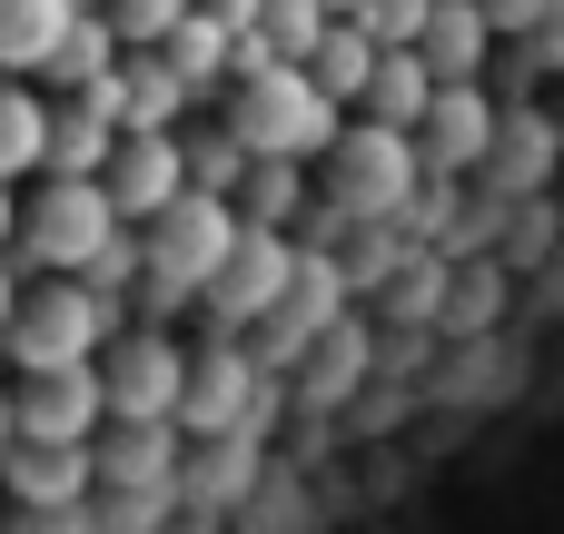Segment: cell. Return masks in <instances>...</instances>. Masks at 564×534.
Segmentation results:
<instances>
[{
  "instance_id": "8992f818",
  "label": "cell",
  "mask_w": 564,
  "mask_h": 534,
  "mask_svg": "<svg viewBox=\"0 0 564 534\" xmlns=\"http://www.w3.org/2000/svg\"><path fill=\"white\" fill-rule=\"evenodd\" d=\"M178 426H188V446H198V436H258V426H268V367H258V347H238V337L218 327V337L188 357Z\"/></svg>"
},
{
  "instance_id": "603a6c76",
  "label": "cell",
  "mask_w": 564,
  "mask_h": 534,
  "mask_svg": "<svg viewBox=\"0 0 564 534\" xmlns=\"http://www.w3.org/2000/svg\"><path fill=\"white\" fill-rule=\"evenodd\" d=\"M377 59H387V40H377L367 20H337V30L317 40V59H307V69H317V79L357 109V99H367V79H377Z\"/></svg>"
},
{
  "instance_id": "5bb4252c",
  "label": "cell",
  "mask_w": 564,
  "mask_h": 534,
  "mask_svg": "<svg viewBox=\"0 0 564 534\" xmlns=\"http://www.w3.org/2000/svg\"><path fill=\"white\" fill-rule=\"evenodd\" d=\"M555 149H564V129L555 119H535V109H506V129H496V149H486V188L496 198H535L545 188V168H555Z\"/></svg>"
},
{
  "instance_id": "4fadbf2b",
  "label": "cell",
  "mask_w": 564,
  "mask_h": 534,
  "mask_svg": "<svg viewBox=\"0 0 564 534\" xmlns=\"http://www.w3.org/2000/svg\"><path fill=\"white\" fill-rule=\"evenodd\" d=\"M99 99H109V119H119V129H178V109H188L198 89L178 79V59H169V50H129V59L99 79Z\"/></svg>"
},
{
  "instance_id": "5b68a950",
  "label": "cell",
  "mask_w": 564,
  "mask_h": 534,
  "mask_svg": "<svg viewBox=\"0 0 564 534\" xmlns=\"http://www.w3.org/2000/svg\"><path fill=\"white\" fill-rule=\"evenodd\" d=\"M139 238H149V268H159L169 287L208 297V277H218V268H228V248L248 238V208H238L228 188H178Z\"/></svg>"
},
{
  "instance_id": "836d02e7",
  "label": "cell",
  "mask_w": 564,
  "mask_h": 534,
  "mask_svg": "<svg viewBox=\"0 0 564 534\" xmlns=\"http://www.w3.org/2000/svg\"><path fill=\"white\" fill-rule=\"evenodd\" d=\"M327 10H337V20H357V10H367V0H327Z\"/></svg>"
},
{
  "instance_id": "7c38bea8",
  "label": "cell",
  "mask_w": 564,
  "mask_h": 534,
  "mask_svg": "<svg viewBox=\"0 0 564 534\" xmlns=\"http://www.w3.org/2000/svg\"><path fill=\"white\" fill-rule=\"evenodd\" d=\"M0 495H10V505H89V495H99V446L20 436V446L0 456Z\"/></svg>"
},
{
  "instance_id": "7402d4cb",
  "label": "cell",
  "mask_w": 564,
  "mask_h": 534,
  "mask_svg": "<svg viewBox=\"0 0 564 534\" xmlns=\"http://www.w3.org/2000/svg\"><path fill=\"white\" fill-rule=\"evenodd\" d=\"M426 99H436V69H426V50H387V59H377V79H367V99H357V119L416 129V119H426Z\"/></svg>"
},
{
  "instance_id": "3957f363",
  "label": "cell",
  "mask_w": 564,
  "mask_h": 534,
  "mask_svg": "<svg viewBox=\"0 0 564 534\" xmlns=\"http://www.w3.org/2000/svg\"><path fill=\"white\" fill-rule=\"evenodd\" d=\"M416 188H426V149H416V129L347 119V139L327 149V208H337V218H406Z\"/></svg>"
},
{
  "instance_id": "e575fe53",
  "label": "cell",
  "mask_w": 564,
  "mask_h": 534,
  "mask_svg": "<svg viewBox=\"0 0 564 534\" xmlns=\"http://www.w3.org/2000/svg\"><path fill=\"white\" fill-rule=\"evenodd\" d=\"M89 10H109V0H89Z\"/></svg>"
},
{
  "instance_id": "2e32d148",
  "label": "cell",
  "mask_w": 564,
  "mask_h": 534,
  "mask_svg": "<svg viewBox=\"0 0 564 534\" xmlns=\"http://www.w3.org/2000/svg\"><path fill=\"white\" fill-rule=\"evenodd\" d=\"M496 40H506V30H496V10H486V0H436V20H426V40H416V50H426V69H436V79H486Z\"/></svg>"
},
{
  "instance_id": "52a82bcc",
  "label": "cell",
  "mask_w": 564,
  "mask_h": 534,
  "mask_svg": "<svg viewBox=\"0 0 564 534\" xmlns=\"http://www.w3.org/2000/svg\"><path fill=\"white\" fill-rule=\"evenodd\" d=\"M297 258H307V248H297L288 228H258V218H248V238L228 248V268H218V277H208V297H198V307H208V327L258 337V327L278 317V297L297 287Z\"/></svg>"
},
{
  "instance_id": "484cf974",
  "label": "cell",
  "mask_w": 564,
  "mask_h": 534,
  "mask_svg": "<svg viewBox=\"0 0 564 534\" xmlns=\"http://www.w3.org/2000/svg\"><path fill=\"white\" fill-rule=\"evenodd\" d=\"M357 20H367L387 50H416V40H426V20H436V0H367Z\"/></svg>"
},
{
  "instance_id": "83f0119b",
  "label": "cell",
  "mask_w": 564,
  "mask_h": 534,
  "mask_svg": "<svg viewBox=\"0 0 564 534\" xmlns=\"http://www.w3.org/2000/svg\"><path fill=\"white\" fill-rule=\"evenodd\" d=\"M486 10H496V30H506V40H535V20H545L555 0H486Z\"/></svg>"
},
{
  "instance_id": "9c48e42d",
  "label": "cell",
  "mask_w": 564,
  "mask_h": 534,
  "mask_svg": "<svg viewBox=\"0 0 564 534\" xmlns=\"http://www.w3.org/2000/svg\"><path fill=\"white\" fill-rule=\"evenodd\" d=\"M506 109L486 99V79H436L426 119H416V149H426V178H476L486 149H496Z\"/></svg>"
},
{
  "instance_id": "8fae6325",
  "label": "cell",
  "mask_w": 564,
  "mask_h": 534,
  "mask_svg": "<svg viewBox=\"0 0 564 534\" xmlns=\"http://www.w3.org/2000/svg\"><path fill=\"white\" fill-rule=\"evenodd\" d=\"M99 178H109V198H119V218H129V228H149L178 188H198V178H188V139H178V129H129V139L109 149V168H99Z\"/></svg>"
},
{
  "instance_id": "4316f807",
  "label": "cell",
  "mask_w": 564,
  "mask_h": 534,
  "mask_svg": "<svg viewBox=\"0 0 564 534\" xmlns=\"http://www.w3.org/2000/svg\"><path fill=\"white\" fill-rule=\"evenodd\" d=\"M10 534H99L89 505H10Z\"/></svg>"
},
{
  "instance_id": "d6a6232c",
  "label": "cell",
  "mask_w": 564,
  "mask_h": 534,
  "mask_svg": "<svg viewBox=\"0 0 564 534\" xmlns=\"http://www.w3.org/2000/svg\"><path fill=\"white\" fill-rule=\"evenodd\" d=\"M10 446H20V396L0 386V456H10Z\"/></svg>"
},
{
  "instance_id": "ffe728a7",
  "label": "cell",
  "mask_w": 564,
  "mask_h": 534,
  "mask_svg": "<svg viewBox=\"0 0 564 534\" xmlns=\"http://www.w3.org/2000/svg\"><path fill=\"white\" fill-rule=\"evenodd\" d=\"M79 10H89V0H0V69H10V79H40L50 50H59V30H69Z\"/></svg>"
},
{
  "instance_id": "d6986e66",
  "label": "cell",
  "mask_w": 564,
  "mask_h": 534,
  "mask_svg": "<svg viewBox=\"0 0 564 534\" xmlns=\"http://www.w3.org/2000/svg\"><path fill=\"white\" fill-rule=\"evenodd\" d=\"M50 109H59L50 89H30V79L0 69V178H10V188L50 168Z\"/></svg>"
},
{
  "instance_id": "ac0fdd59",
  "label": "cell",
  "mask_w": 564,
  "mask_h": 534,
  "mask_svg": "<svg viewBox=\"0 0 564 534\" xmlns=\"http://www.w3.org/2000/svg\"><path fill=\"white\" fill-rule=\"evenodd\" d=\"M119 139H129V129L109 119V99H99V89H69V99L50 109V168H79V178H99Z\"/></svg>"
},
{
  "instance_id": "7a4b0ae2",
  "label": "cell",
  "mask_w": 564,
  "mask_h": 534,
  "mask_svg": "<svg viewBox=\"0 0 564 534\" xmlns=\"http://www.w3.org/2000/svg\"><path fill=\"white\" fill-rule=\"evenodd\" d=\"M129 218H119V198H109V178H79V168H40V188L20 198V268H50V277H79L109 238H119Z\"/></svg>"
},
{
  "instance_id": "ba28073f",
  "label": "cell",
  "mask_w": 564,
  "mask_h": 534,
  "mask_svg": "<svg viewBox=\"0 0 564 534\" xmlns=\"http://www.w3.org/2000/svg\"><path fill=\"white\" fill-rule=\"evenodd\" d=\"M99 377H109V416H178L188 396V347L169 327H119L99 347Z\"/></svg>"
},
{
  "instance_id": "44dd1931",
  "label": "cell",
  "mask_w": 564,
  "mask_h": 534,
  "mask_svg": "<svg viewBox=\"0 0 564 534\" xmlns=\"http://www.w3.org/2000/svg\"><path fill=\"white\" fill-rule=\"evenodd\" d=\"M238 40H248V30H228L218 10H188V20H178L159 50L178 59V79H188L198 99H218V79H238Z\"/></svg>"
},
{
  "instance_id": "1f68e13d",
  "label": "cell",
  "mask_w": 564,
  "mask_h": 534,
  "mask_svg": "<svg viewBox=\"0 0 564 534\" xmlns=\"http://www.w3.org/2000/svg\"><path fill=\"white\" fill-rule=\"evenodd\" d=\"M20 248V198H10V178H0V258Z\"/></svg>"
},
{
  "instance_id": "d4e9b609",
  "label": "cell",
  "mask_w": 564,
  "mask_h": 534,
  "mask_svg": "<svg viewBox=\"0 0 564 534\" xmlns=\"http://www.w3.org/2000/svg\"><path fill=\"white\" fill-rule=\"evenodd\" d=\"M188 10H198V0H109V20H119V40H129V50H159Z\"/></svg>"
},
{
  "instance_id": "f1b7e54d",
  "label": "cell",
  "mask_w": 564,
  "mask_h": 534,
  "mask_svg": "<svg viewBox=\"0 0 564 534\" xmlns=\"http://www.w3.org/2000/svg\"><path fill=\"white\" fill-rule=\"evenodd\" d=\"M525 50H535V69H564V0L535 20V40H525Z\"/></svg>"
},
{
  "instance_id": "cb8c5ba5",
  "label": "cell",
  "mask_w": 564,
  "mask_h": 534,
  "mask_svg": "<svg viewBox=\"0 0 564 534\" xmlns=\"http://www.w3.org/2000/svg\"><path fill=\"white\" fill-rule=\"evenodd\" d=\"M297 198H307V159H258V168L238 178V208H248L258 228H288Z\"/></svg>"
},
{
  "instance_id": "30bf717a",
  "label": "cell",
  "mask_w": 564,
  "mask_h": 534,
  "mask_svg": "<svg viewBox=\"0 0 564 534\" xmlns=\"http://www.w3.org/2000/svg\"><path fill=\"white\" fill-rule=\"evenodd\" d=\"M10 396H20V436H50V446H99V426H109L99 357L89 367H30Z\"/></svg>"
},
{
  "instance_id": "9a60e30c",
  "label": "cell",
  "mask_w": 564,
  "mask_h": 534,
  "mask_svg": "<svg viewBox=\"0 0 564 534\" xmlns=\"http://www.w3.org/2000/svg\"><path fill=\"white\" fill-rule=\"evenodd\" d=\"M178 486H188V515H238L258 495V436H198Z\"/></svg>"
},
{
  "instance_id": "6da1fadb",
  "label": "cell",
  "mask_w": 564,
  "mask_h": 534,
  "mask_svg": "<svg viewBox=\"0 0 564 534\" xmlns=\"http://www.w3.org/2000/svg\"><path fill=\"white\" fill-rule=\"evenodd\" d=\"M347 99L307 69V59H268V69H248L238 89H228V129L258 149V159H327L337 139H347Z\"/></svg>"
},
{
  "instance_id": "277c9868",
  "label": "cell",
  "mask_w": 564,
  "mask_h": 534,
  "mask_svg": "<svg viewBox=\"0 0 564 534\" xmlns=\"http://www.w3.org/2000/svg\"><path fill=\"white\" fill-rule=\"evenodd\" d=\"M129 317L89 287V277H40V287H20V317H10V357H20V377L30 367H89L109 337H119Z\"/></svg>"
},
{
  "instance_id": "f546056e",
  "label": "cell",
  "mask_w": 564,
  "mask_h": 534,
  "mask_svg": "<svg viewBox=\"0 0 564 534\" xmlns=\"http://www.w3.org/2000/svg\"><path fill=\"white\" fill-rule=\"evenodd\" d=\"M198 10H218L228 30H258V10H268V0H198Z\"/></svg>"
},
{
  "instance_id": "4dcf8cb0",
  "label": "cell",
  "mask_w": 564,
  "mask_h": 534,
  "mask_svg": "<svg viewBox=\"0 0 564 534\" xmlns=\"http://www.w3.org/2000/svg\"><path fill=\"white\" fill-rule=\"evenodd\" d=\"M10 317H20V258H0V337H10Z\"/></svg>"
},
{
  "instance_id": "d590c367",
  "label": "cell",
  "mask_w": 564,
  "mask_h": 534,
  "mask_svg": "<svg viewBox=\"0 0 564 534\" xmlns=\"http://www.w3.org/2000/svg\"><path fill=\"white\" fill-rule=\"evenodd\" d=\"M0 534H10V515H0Z\"/></svg>"
},
{
  "instance_id": "e0dca14e",
  "label": "cell",
  "mask_w": 564,
  "mask_h": 534,
  "mask_svg": "<svg viewBox=\"0 0 564 534\" xmlns=\"http://www.w3.org/2000/svg\"><path fill=\"white\" fill-rule=\"evenodd\" d=\"M129 59V40H119V20L109 10H79L69 30H59V50H50V69H40V89L50 99H69V89H99L109 69Z\"/></svg>"
}]
</instances>
